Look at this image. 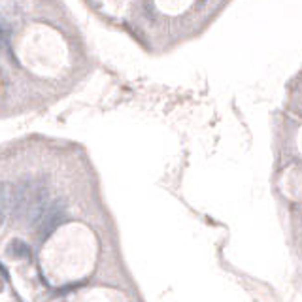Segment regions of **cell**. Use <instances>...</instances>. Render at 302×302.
<instances>
[{"label": "cell", "mask_w": 302, "mask_h": 302, "mask_svg": "<svg viewBox=\"0 0 302 302\" xmlns=\"http://www.w3.org/2000/svg\"><path fill=\"white\" fill-rule=\"evenodd\" d=\"M66 217V202L63 198H55V200H51V202H47L46 210H44V214L40 217V221H38V232L42 238H47L49 234H53L55 232V228L63 221H65Z\"/></svg>", "instance_id": "obj_1"}, {"label": "cell", "mask_w": 302, "mask_h": 302, "mask_svg": "<svg viewBox=\"0 0 302 302\" xmlns=\"http://www.w3.org/2000/svg\"><path fill=\"white\" fill-rule=\"evenodd\" d=\"M47 202H49V187L46 181H32V193H30V200H28L27 208V221L30 226H36L40 217L46 210Z\"/></svg>", "instance_id": "obj_2"}, {"label": "cell", "mask_w": 302, "mask_h": 302, "mask_svg": "<svg viewBox=\"0 0 302 302\" xmlns=\"http://www.w3.org/2000/svg\"><path fill=\"white\" fill-rule=\"evenodd\" d=\"M30 193H32V179H23V181H19L15 187H11L9 212H11V216L15 217V219H21L27 214Z\"/></svg>", "instance_id": "obj_3"}, {"label": "cell", "mask_w": 302, "mask_h": 302, "mask_svg": "<svg viewBox=\"0 0 302 302\" xmlns=\"http://www.w3.org/2000/svg\"><path fill=\"white\" fill-rule=\"evenodd\" d=\"M9 204H11V185L9 183H0V223H4V219L9 214Z\"/></svg>", "instance_id": "obj_4"}, {"label": "cell", "mask_w": 302, "mask_h": 302, "mask_svg": "<svg viewBox=\"0 0 302 302\" xmlns=\"http://www.w3.org/2000/svg\"><path fill=\"white\" fill-rule=\"evenodd\" d=\"M8 253L13 255V257H28V245L25 242H21V240H13L8 247Z\"/></svg>", "instance_id": "obj_5"}, {"label": "cell", "mask_w": 302, "mask_h": 302, "mask_svg": "<svg viewBox=\"0 0 302 302\" xmlns=\"http://www.w3.org/2000/svg\"><path fill=\"white\" fill-rule=\"evenodd\" d=\"M0 274H2V276H6V278H8V274H6V266H4V264L0 263Z\"/></svg>", "instance_id": "obj_6"}]
</instances>
